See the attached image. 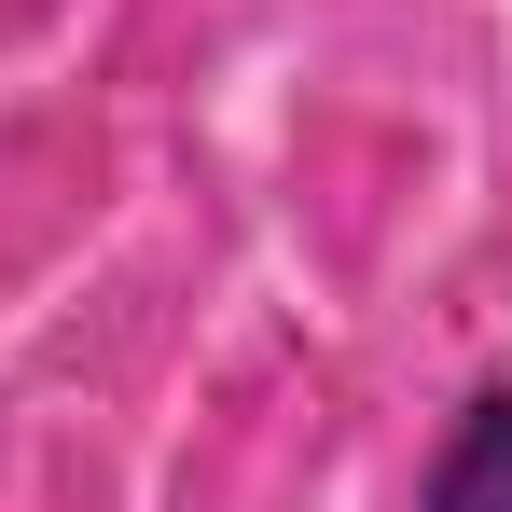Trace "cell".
I'll return each instance as SVG.
<instances>
[{
  "mask_svg": "<svg viewBox=\"0 0 512 512\" xmlns=\"http://www.w3.org/2000/svg\"><path fill=\"white\" fill-rule=\"evenodd\" d=\"M416 512H512V374L457 402V429H443V457H429Z\"/></svg>",
  "mask_w": 512,
  "mask_h": 512,
  "instance_id": "cell-1",
  "label": "cell"
}]
</instances>
